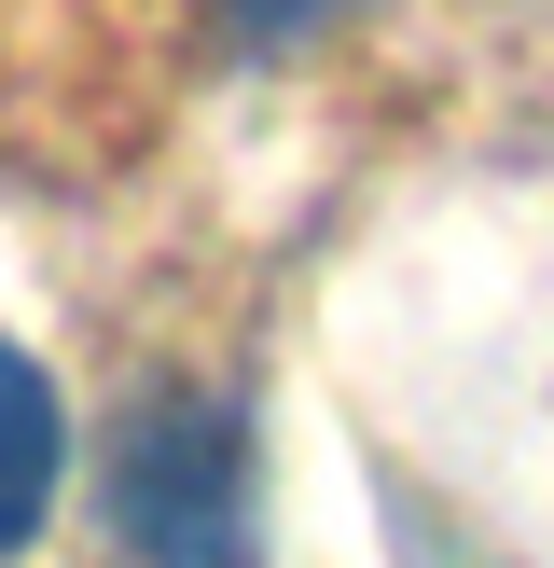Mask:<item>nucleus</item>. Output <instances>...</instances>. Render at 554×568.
Returning <instances> with one entry per match:
<instances>
[{"instance_id":"nucleus-3","label":"nucleus","mask_w":554,"mask_h":568,"mask_svg":"<svg viewBox=\"0 0 554 568\" xmlns=\"http://www.w3.org/2000/svg\"><path fill=\"white\" fill-rule=\"evenodd\" d=\"M208 14L236 28L249 55H277V42H305V28H332V14H347V0H208Z\"/></svg>"},{"instance_id":"nucleus-2","label":"nucleus","mask_w":554,"mask_h":568,"mask_svg":"<svg viewBox=\"0 0 554 568\" xmlns=\"http://www.w3.org/2000/svg\"><path fill=\"white\" fill-rule=\"evenodd\" d=\"M55 471H70V416H55V375L28 347H0V555L42 541Z\"/></svg>"},{"instance_id":"nucleus-1","label":"nucleus","mask_w":554,"mask_h":568,"mask_svg":"<svg viewBox=\"0 0 554 568\" xmlns=\"http://www.w3.org/2000/svg\"><path fill=\"white\" fill-rule=\"evenodd\" d=\"M111 541L138 568H249V403L166 388L111 430Z\"/></svg>"}]
</instances>
